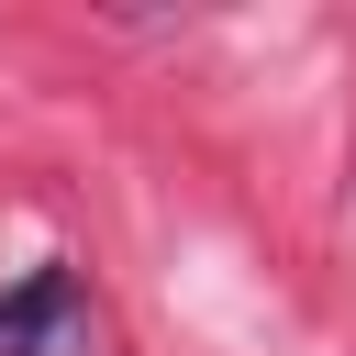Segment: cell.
I'll return each mask as SVG.
<instances>
[{"mask_svg": "<svg viewBox=\"0 0 356 356\" xmlns=\"http://www.w3.org/2000/svg\"><path fill=\"white\" fill-rule=\"evenodd\" d=\"M0 356H100V312L67 256H44L0 289Z\"/></svg>", "mask_w": 356, "mask_h": 356, "instance_id": "6da1fadb", "label": "cell"}]
</instances>
